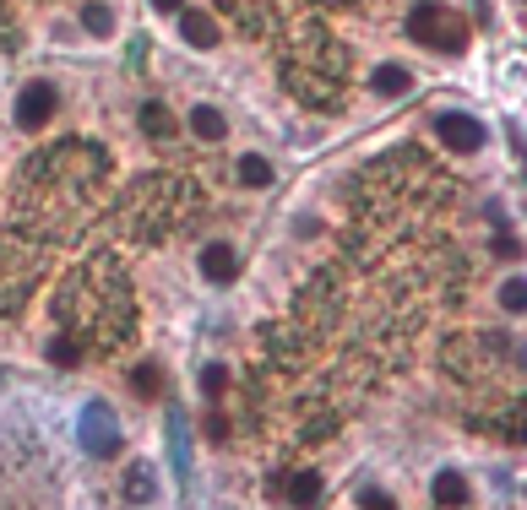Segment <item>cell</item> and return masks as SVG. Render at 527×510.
I'll use <instances>...</instances> for the list:
<instances>
[{
    "label": "cell",
    "instance_id": "1",
    "mask_svg": "<svg viewBox=\"0 0 527 510\" xmlns=\"http://www.w3.org/2000/svg\"><path fill=\"white\" fill-rule=\"evenodd\" d=\"M408 33L425 49H441V54H463L468 49V16H457L452 5H414Z\"/></svg>",
    "mask_w": 527,
    "mask_h": 510
},
{
    "label": "cell",
    "instance_id": "2",
    "mask_svg": "<svg viewBox=\"0 0 527 510\" xmlns=\"http://www.w3.org/2000/svg\"><path fill=\"white\" fill-rule=\"evenodd\" d=\"M82 446H87L93 457H120V424L109 419L103 402H93V408L82 413Z\"/></svg>",
    "mask_w": 527,
    "mask_h": 510
},
{
    "label": "cell",
    "instance_id": "3",
    "mask_svg": "<svg viewBox=\"0 0 527 510\" xmlns=\"http://www.w3.org/2000/svg\"><path fill=\"white\" fill-rule=\"evenodd\" d=\"M49 120H54V87L49 82H27L16 92V125L22 130H44Z\"/></svg>",
    "mask_w": 527,
    "mask_h": 510
},
{
    "label": "cell",
    "instance_id": "4",
    "mask_svg": "<svg viewBox=\"0 0 527 510\" xmlns=\"http://www.w3.org/2000/svg\"><path fill=\"white\" fill-rule=\"evenodd\" d=\"M435 136H441L452 152H479V147H484V125H479L473 114H457V109L435 120Z\"/></svg>",
    "mask_w": 527,
    "mask_h": 510
},
{
    "label": "cell",
    "instance_id": "5",
    "mask_svg": "<svg viewBox=\"0 0 527 510\" xmlns=\"http://www.w3.org/2000/svg\"><path fill=\"white\" fill-rule=\"evenodd\" d=\"M201 277H207V283H234V277H239L234 245H207V250H201Z\"/></svg>",
    "mask_w": 527,
    "mask_h": 510
},
{
    "label": "cell",
    "instance_id": "6",
    "mask_svg": "<svg viewBox=\"0 0 527 510\" xmlns=\"http://www.w3.org/2000/svg\"><path fill=\"white\" fill-rule=\"evenodd\" d=\"M272 495L278 500H294V505H310V500H321V478L316 473H278Z\"/></svg>",
    "mask_w": 527,
    "mask_h": 510
},
{
    "label": "cell",
    "instance_id": "7",
    "mask_svg": "<svg viewBox=\"0 0 527 510\" xmlns=\"http://www.w3.org/2000/svg\"><path fill=\"white\" fill-rule=\"evenodd\" d=\"M180 33H185L190 49H212V43H218V22H212L207 11H185V16H180Z\"/></svg>",
    "mask_w": 527,
    "mask_h": 510
},
{
    "label": "cell",
    "instance_id": "8",
    "mask_svg": "<svg viewBox=\"0 0 527 510\" xmlns=\"http://www.w3.org/2000/svg\"><path fill=\"white\" fill-rule=\"evenodd\" d=\"M136 120H142V136H152V141H169V136H174V114H169L163 103H142Z\"/></svg>",
    "mask_w": 527,
    "mask_h": 510
},
{
    "label": "cell",
    "instance_id": "9",
    "mask_svg": "<svg viewBox=\"0 0 527 510\" xmlns=\"http://www.w3.org/2000/svg\"><path fill=\"white\" fill-rule=\"evenodd\" d=\"M190 130H196L201 141H223V136H229V120H223L218 109H207V103H196V109H190Z\"/></svg>",
    "mask_w": 527,
    "mask_h": 510
},
{
    "label": "cell",
    "instance_id": "10",
    "mask_svg": "<svg viewBox=\"0 0 527 510\" xmlns=\"http://www.w3.org/2000/svg\"><path fill=\"white\" fill-rule=\"evenodd\" d=\"M163 386H169V380H163V370H158V364H136V370H131V391H136L142 402H158V397H163Z\"/></svg>",
    "mask_w": 527,
    "mask_h": 510
},
{
    "label": "cell",
    "instance_id": "11",
    "mask_svg": "<svg viewBox=\"0 0 527 510\" xmlns=\"http://www.w3.org/2000/svg\"><path fill=\"white\" fill-rule=\"evenodd\" d=\"M408 87H414V76H408L403 65H381V71H376V92H381V98H403Z\"/></svg>",
    "mask_w": 527,
    "mask_h": 510
},
{
    "label": "cell",
    "instance_id": "12",
    "mask_svg": "<svg viewBox=\"0 0 527 510\" xmlns=\"http://www.w3.org/2000/svg\"><path fill=\"white\" fill-rule=\"evenodd\" d=\"M82 27H87L93 38H109V33H114V11L98 5V0H87V5H82Z\"/></svg>",
    "mask_w": 527,
    "mask_h": 510
},
{
    "label": "cell",
    "instance_id": "13",
    "mask_svg": "<svg viewBox=\"0 0 527 510\" xmlns=\"http://www.w3.org/2000/svg\"><path fill=\"white\" fill-rule=\"evenodd\" d=\"M435 500L441 505H468V478L463 473H441L435 478Z\"/></svg>",
    "mask_w": 527,
    "mask_h": 510
},
{
    "label": "cell",
    "instance_id": "14",
    "mask_svg": "<svg viewBox=\"0 0 527 510\" xmlns=\"http://www.w3.org/2000/svg\"><path fill=\"white\" fill-rule=\"evenodd\" d=\"M239 179H245L250 190H267V185H272V163H267V158H239Z\"/></svg>",
    "mask_w": 527,
    "mask_h": 510
},
{
    "label": "cell",
    "instance_id": "15",
    "mask_svg": "<svg viewBox=\"0 0 527 510\" xmlns=\"http://www.w3.org/2000/svg\"><path fill=\"white\" fill-rule=\"evenodd\" d=\"M49 364H60V370L82 364V342H71V337H54V342H49Z\"/></svg>",
    "mask_w": 527,
    "mask_h": 510
},
{
    "label": "cell",
    "instance_id": "16",
    "mask_svg": "<svg viewBox=\"0 0 527 510\" xmlns=\"http://www.w3.org/2000/svg\"><path fill=\"white\" fill-rule=\"evenodd\" d=\"M201 391L218 402V397L229 391V370H223V364H207V370H201Z\"/></svg>",
    "mask_w": 527,
    "mask_h": 510
},
{
    "label": "cell",
    "instance_id": "17",
    "mask_svg": "<svg viewBox=\"0 0 527 510\" xmlns=\"http://www.w3.org/2000/svg\"><path fill=\"white\" fill-rule=\"evenodd\" d=\"M501 304H506L512 315H522V304H527V283H522V277H512V283L501 288Z\"/></svg>",
    "mask_w": 527,
    "mask_h": 510
},
{
    "label": "cell",
    "instance_id": "18",
    "mask_svg": "<svg viewBox=\"0 0 527 510\" xmlns=\"http://www.w3.org/2000/svg\"><path fill=\"white\" fill-rule=\"evenodd\" d=\"M131 500H152V467H131Z\"/></svg>",
    "mask_w": 527,
    "mask_h": 510
},
{
    "label": "cell",
    "instance_id": "19",
    "mask_svg": "<svg viewBox=\"0 0 527 510\" xmlns=\"http://www.w3.org/2000/svg\"><path fill=\"white\" fill-rule=\"evenodd\" d=\"M207 435H212V446H229V419L223 413H207Z\"/></svg>",
    "mask_w": 527,
    "mask_h": 510
},
{
    "label": "cell",
    "instance_id": "20",
    "mask_svg": "<svg viewBox=\"0 0 527 510\" xmlns=\"http://www.w3.org/2000/svg\"><path fill=\"white\" fill-rule=\"evenodd\" d=\"M495 255H512V261H517V255H522V245H517L512 234H495Z\"/></svg>",
    "mask_w": 527,
    "mask_h": 510
},
{
    "label": "cell",
    "instance_id": "21",
    "mask_svg": "<svg viewBox=\"0 0 527 510\" xmlns=\"http://www.w3.org/2000/svg\"><path fill=\"white\" fill-rule=\"evenodd\" d=\"M359 505H392V495H381V489H365V495H359Z\"/></svg>",
    "mask_w": 527,
    "mask_h": 510
},
{
    "label": "cell",
    "instance_id": "22",
    "mask_svg": "<svg viewBox=\"0 0 527 510\" xmlns=\"http://www.w3.org/2000/svg\"><path fill=\"white\" fill-rule=\"evenodd\" d=\"M152 5H158V11H180V0H152Z\"/></svg>",
    "mask_w": 527,
    "mask_h": 510
}]
</instances>
